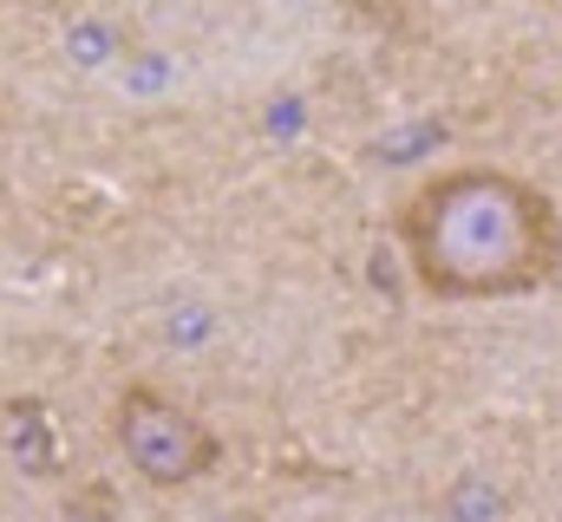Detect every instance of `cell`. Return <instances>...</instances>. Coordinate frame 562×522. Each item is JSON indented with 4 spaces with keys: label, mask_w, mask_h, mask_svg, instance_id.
<instances>
[{
    "label": "cell",
    "mask_w": 562,
    "mask_h": 522,
    "mask_svg": "<svg viewBox=\"0 0 562 522\" xmlns=\"http://www.w3.org/2000/svg\"><path fill=\"white\" fill-rule=\"evenodd\" d=\"M406 274L425 300H524L562 274V209L543 183L504 163H451L393 216Z\"/></svg>",
    "instance_id": "cell-1"
},
{
    "label": "cell",
    "mask_w": 562,
    "mask_h": 522,
    "mask_svg": "<svg viewBox=\"0 0 562 522\" xmlns=\"http://www.w3.org/2000/svg\"><path fill=\"white\" fill-rule=\"evenodd\" d=\"M112 444L125 451V464L150 490H190L223 464V438L183 398H170L150 379H132L112 398Z\"/></svg>",
    "instance_id": "cell-2"
},
{
    "label": "cell",
    "mask_w": 562,
    "mask_h": 522,
    "mask_svg": "<svg viewBox=\"0 0 562 522\" xmlns=\"http://www.w3.org/2000/svg\"><path fill=\"white\" fill-rule=\"evenodd\" d=\"M0 444H7V457L20 464V470H33V477H53V418H46V405L40 398H13V405H0Z\"/></svg>",
    "instance_id": "cell-3"
},
{
    "label": "cell",
    "mask_w": 562,
    "mask_h": 522,
    "mask_svg": "<svg viewBox=\"0 0 562 522\" xmlns=\"http://www.w3.org/2000/svg\"><path fill=\"white\" fill-rule=\"evenodd\" d=\"M210 522H262L256 510H223V517H210Z\"/></svg>",
    "instance_id": "cell-4"
}]
</instances>
